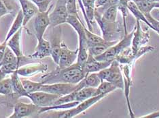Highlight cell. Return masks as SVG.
<instances>
[{
	"mask_svg": "<svg viewBox=\"0 0 159 118\" xmlns=\"http://www.w3.org/2000/svg\"><path fill=\"white\" fill-rule=\"evenodd\" d=\"M151 15L155 19L159 20V9L158 8H154L151 12Z\"/></svg>",
	"mask_w": 159,
	"mask_h": 118,
	"instance_id": "obj_41",
	"label": "cell"
},
{
	"mask_svg": "<svg viewBox=\"0 0 159 118\" xmlns=\"http://www.w3.org/2000/svg\"><path fill=\"white\" fill-rule=\"evenodd\" d=\"M118 6H111L106 8V11L104 12L103 16L101 17L102 20L109 23H115L118 14Z\"/></svg>",
	"mask_w": 159,
	"mask_h": 118,
	"instance_id": "obj_25",
	"label": "cell"
},
{
	"mask_svg": "<svg viewBox=\"0 0 159 118\" xmlns=\"http://www.w3.org/2000/svg\"><path fill=\"white\" fill-rule=\"evenodd\" d=\"M66 23L71 25L78 35L79 46L76 63L80 66L84 67L89 57L88 43L86 37L85 27L79 18L74 15L68 16Z\"/></svg>",
	"mask_w": 159,
	"mask_h": 118,
	"instance_id": "obj_2",
	"label": "cell"
},
{
	"mask_svg": "<svg viewBox=\"0 0 159 118\" xmlns=\"http://www.w3.org/2000/svg\"><path fill=\"white\" fill-rule=\"evenodd\" d=\"M136 26H135V31L132 39V52L135 55L138 50L143 47L144 45L148 43L150 41L149 31H143L142 29L140 24V20L136 19Z\"/></svg>",
	"mask_w": 159,
	"mask_h": 118,
	"instance_id": "obj_10",
	"label": "cell"
},
{
	"mask_svg": "<svg viewBox=\"0 0 159 118\" xmlns=\"http://www.w3.org/2000/svg\"></svg>",
	"mask_w": 159,
	"mask_h": 118,
	"instance_id": "obj_42",
	"label": "cell"
},
{
	"mask_svg": "<svg viewBox=\"0 0 159 118\" xmlns=\"http://www.w3.org/2000/svg\"><path fill=\"white\" fill-rule=\"evenodd\" d=\"M21 81H22L25 91L27 92L28 94L31 93V92L39 91L43 84L41 82L40 83H38V82H34L25 79H21Z\"/></svg>",
	"mask_w": 159,
	"mask_h": 118,
	"instance_id": "obj_29",
	"label": "cell"
},
{
	"mask_svg": "<svg viewBox=\"0 0 159 118\" xmlns=\"http://www.w3.org/2000/svg\"><path fill=\"white\" fill-rule=\"evenodd\" d=\"M146 19L150 24V28L159 35V20L155 19L151 14L145 16Z\"/></svg>",
	"mask_w": 159,
	"mask_h": 118,
	"instance_id": "obj_36",
	"label": "cell"
},
{
	"mask_svg": "<svg viewBox=\"0 0 159 118\" xmlns=\"http://www.w3.org/2000/svg\"><path fill=\"white\" fill-rule=\"evenodd\" d=\"M21 33H22V28H20V30L18 31L6 43L7 45L8 46V47L11 49L12 51L14 53V54L16 55L19 63L21 59L23 58L20 44Z\"/></svg>",
	"mask_w": 159,
	"mask_h": 118,
	"instance_id": "obj_16",
	"label": "cell"
},
{
	"mask_svg": "<svg viewBox=\"0 0 159 118\" xmlns=\"http://www.w3.org/2000/svg\"><path fill=\"white\" fill-rule=\"evenodd\" d=\"M78 48L75 51H72L68 48L63 42H61L60 58L58 67L59 68H65L73 65L78 58Z\"/></svg>",
	"mask_w": 159,
	"mask_h": 118,
	"instance_id": "obj_12",
	"label": "cell"
},
{
	"mask_svg": "<svg viewBox=\"0 0 159 118\" xmlns=\"http://www.w3.org/2000/svg\"><path fill=\"white\" fill-rule=\"evenodd\" d=\"M132 1L135 3L137 8L144 14V16L151 14L152 10L154 9L153 5L148 2L146 0H132Z\"/></svg>",
	"mask_w": 159,
	"mask_h": 118,
	"instance_id": "obj_31",
	"label": "cell"
},
{
	"mask_svg": "<svg viewBox=\"0 0 159 118\" xmlns=\"http://www.w3.org/2000/svg\"><path fill=\"white\" fill-rule=\"evenodd\" d=\"M109 2V0H95V8L104 7Z\"/></svg>",
	"mask_w": 159,
	"mask_h": 118,
	"instance_id": "obj_37",
	"label": "cell"
},
{
	"mask_svg": "<svg viewBox=\"0 0 159 118\" xmlns=\"http://www.w3.org/2000/svg\"><path fill=\"white\" fill-rule=\"evenodd\" d=\"M134 64H135L134 63H124V64L120 63V66L122 74H123V78H124L125 95L126 103H127L129 115L131 117H135V114L132 110L131 103H130V100H129L130 88H131V84H132V69Z\"/></svg>",
	"mask_w": 159,
	"mask_h": 118,
	"instance_id": "obj_7",
	"label": "cell"
},
{
	"mask_svg": "<svg viewBox=\"0 0 159 118\" xmlns=\"http://www.w3.org/2000/svg\"><path fill=\"white\" fill-rule=\"evenodd\" d=\"M106 95H99L97 96H93L91 98H89L85 101L80 102L78 105L73 108L68 109L67 110L62 111L60 112L55 113L53 115V117L58 118H71L77 116L79 114L84 112L86 110H87L90 107H92L103 99Z\"/></svg>",
	"mask_w": 159,
	"mask_h": 118,
	"instance_id": "obj_5",
	"label": "cell"
},
{
	"mask_svg": "<svg viewBox=\"0 0 159 118\" xmlns=\"http://www.w3.org/2000/svg\"><path fill=\"white\" fill-rule=\"evenodd\" d=\"M10 78H11L12 82L14 93H15L18 96H28L29 94L25 91L22 81H21V79L19 78L16 71L12 73Z\"/></svg>",
	"mask_w": 159,
	"mask_h": 118,
	"instance_id": "obj_21",
	"label": "cell"
},
{
	"mask_svg": "<svg viewBox=\"0 0 159 118\" xmlns=\"http://www.w3.org/2000/svg\"><path fill=\"white\" fill-rule=\"evenodd\" d=\"M75 91V101L80 103L89 98L93 97V96H95L96 88L85 87V88L80 89L78 91Z\"/></svg>",
	"mask_w": 159,
	"mask_h": 118,
	"instance_id": "obj_24",
	"label": "cell"
},
{
	"mask_svg": "<svg viewBox=\"0 0 159 118\" xmlns=\"http://www.w3.org/2000/svg\"><path fill=\"white\" fill-rule=\"evenodd\" d=\"M98 75L102 81H107L112 83L117 88L123 89L125 87L123 74L117 60H114L109 67L99 71Z\"/></svg>",
	"mask_w": 159,
	"mask_h": 118,
	"instance_id": "obj_4",
	"label": "cell"
},
{
	"mask_svg": "<svg viewBox=\"0 0 159 118\" xmlns=\"http://www.w3.org/2000/svg\"><path fill=\"white\" fill-rule=\"evenodd\" d=\"M59 28L58 31L57 33H55L53 35L52 38L50 41V45H51V55L53 61L55 62L56 64H59V58H60V53H61V33H59Z\"/></svg>",
	"mask_w": 159,
	"mask_h": 118,
	"instance_id": "obj_19",
	"label": "cell"
},
{
	"mask_svg": "<svg viewBox=\"0 0 159 118\" xmlns=\"http://www.w3.org/2000/svg\"><path fill=\"white\" fill-rule=\"evenodd\" d=\"M86 75L84 67L77 63L65 68H57L42 77L41 83L43 84L70 83L76 84Z\"/></svg>",
	"mask_w": 159,
	"mask_h": 118,
	"instance_id": "obj_1",
	"label": "cell"
},
{
	"mask_svg": "<svg viewBox=\"0 0 159 118\" xmlns=\"http://www.w3.org/2000/svg\"><path fill=\"white\" fill-rule=\"evenodd\" d=\"M27 97L31 100L32 103L41 108L53 106L60 96L44 91H37L30 93Z\"/></svg>",
	"mask_w": 159,
	"mask_h": 118,
	"instance_id": "obj_9",
	"label": "cell"
},
{
	"mask_svg": "<svg viewBox=\"0 0 159 118\" xmlns=\"http://www.w3.org/2000/svg\"><path fill=\"white\" fill-rule=\"evenodd\" d=\"M102 80L99 78L98 72H93L87 74L83 79L77 84V88L75 91L85 87L97 88L99 87Z\"/></svg>",
	"mask_w": 159,
	"mask_h": 118,
	"instance_id": "obj_18",
	"label": "cell"
},
{
	"mask_svg": "<svg viewBox=\"0 0 159 118\" xmlns=\"http://www.w3.org/2000/svg\"><path fill=\"white\" fill-rule=\"evenodd\" d=\"M37 6L39 12H46L50 8V3L52 0H30Z\"/></svg>",
	"mask_w": 159,
	"mask_h": 118,
	"instance_id": "obj_34",
	"label": "cell"
},
{
	"mask_svg": "<svg viewBox=\"0 0 159 118\" xmlns=\"http://www.w3.org/2000/svg\"><path fill=\"white\" fill-rule=\"evenodd\" d=\"M6 43L4 42L1 46H0V66H1L2 61L3 59V55H4V52H5V50L6 48Z\"/></svg>",
	"mask_w": 159,
	"mask_h": 118,
	"instance_id": "obj_38",
	"label": "cell"
},
{
	"mask_svg": "<svg viewBox=\"0 0 159 118\" xmlns=\"http://www.w3.org/2000/svg\"><path fill=\"white\" fill-rule=\"evenodd\" d=\"M47 69L46 65H41V66H28L25 67L23 68L18 69L16 70L17 73L19 75L23 76H30V75H33L35 73L38 72V71H42L46 70Z\"/></svg>",
	"mask_w": 159,
	"mask_h": 118,
	"instance_id": "obj_27",
	"label": "cell"
},
{
	"mask_svg": "<svg viewBox=\"0 0 159 118\" xmlns=\"http://www.w3.org/2000/svg\"><path fill=\"white\" fill-rule=\"evenodd\" d=\"M111 62H112L97 60L95 57L89 53L88 59L84 64V69L86 74L93 72H99V71L109 67Z\"/></svg>",
	"mask_w": 159,
	"mask_h": 118,
	"instance_id": "obj_14",
	"label": "cell"
},
{
	"mask_svg": "<svg viewBox=\"0 0 159 118\" xmlns=\"http://www.w3.org/2000/svg\"><path fill=\"white\" fill-rule=\"evenodd\" d=\"M7 13H8V11H7L6 8L5 7L4 4H3L2 0H0V16L6 14Z\"/></svg>",
	"mask_w": 159,
	"mask_h": 118,
	"instance_id": "obj_39",
	"label": "cell"
},
{
	"mask_svg": "<svg viewBox=\"0 0 159 118\" xmlns=\"http://www.w3.org/2000/svg\"><path fill=\"white\" fill-rule=\"evenodd\" d=\"M14 93L11 78H3L0 81V94L10 95Z\"/></svg>",
	"mask_w": 159,
	"mask_h": 118,
	"instance_id": "obj_30",
	"label": "cell"
},
{
	"mask_svg": "<svg viewBox=\"0 0 159 118\" xmlns=\"http://www.w3.org/2000/svg\"><path fill=\"white\" fill-rule=\"evenodd\" d=\"M85 33H86V40H87V43H88V47L89 45L100 43H103L105 41H106L105 39L93 33L91 31H89L86 28H85Z\"/></svg>",
	"mask_w": 159,
	"mask_h": 118,
	"instance_id": "obj_33",
	"label": "cell"
},
{
	"mask_svg": "<svg viewBox=\"0 0 159 118\" xmlns=\"http://www.w3.org/2000/svg\"><path fill=\"white\" fill-rule=\"evenodd\" d=\"M139 118H159V112H156L148 114L147 116L139 117Z\"/></svg>",
	"mask_w": 159,
	"mask_h": 118,
	"instance_id": "obj_40",
	"label": "cell"
},
{
	"mask_svg": "<svg viewBox=\"0 0 159 118\" xmlns=\"http://www.w3.org/2000/svg\"><path fill=\"white\" fill-rule=\"evenodd\" d=\"M40 107H39L34 103H30L27 104L24 103H16L14 107V112L11 116H10V118H20L25 117L31 116V114L38 112L39 110Z\"/></svg>",
	"mask_w": 159,
	"mask_h": 118,
	"instance_id": "obj_13",
	"label": "cell"
},
{
	"mask_svg": "<svg viewBox=\"0 0 159 118\" xmlns=\"http://www.w3.org/2000/svg\"><path fill=\"white\" fill-rule=\"evenodd\" d=\"M52 8V6H50L48 10L46 12H38L35 15L34 20V30L35 34L38 41L43 38L45 31L50 25L49 12Z\"/></svg>",
	"mask_w": 159,
	"mask_h": 118,
	"instance_id": "obj_8",
	"label": "cell"
},
{
	"mask_svg": "<svg viewBox=\"0 0 159 118\" xmlns=\"http://www.w3.org/2000/svg\"><path fill=\"white\" fill-rule=\"evenodd\" d=\"M77 84L70 83H52L43 84L39 91H44L49 93L62 96L70 94L76 90Z\"/></svg>",
	"mask_w": 159,
	"mask_h": 118,
	"instance_id": "obj_11",
	"label": "cell"
},
{
	"mask_svg": "<svg viewBox=\"0 0 159 118\" xmlns=\"http://www.w3.org/2000/svg\"><path fill=\"white\" fill-rule=\"evenodd\" d=\"M117 88L112 83L107 81H102L98 87L96 88L95 96L99 95H107L110 92L116 90Z\"/></svg>",
	"mask_w": 159,
	"mask_h": 118,
	"instance_id": "obj_28",
	"label": "cell"
},
{
	"mask_svg": "<svg viewBox=\"0 0 159 118\" xmlns=\"http://www.w3.org/2000/svg\"><path fill=\"white\" fill-rule=\"evenodd\" d=\"M117 41H105L103 43L89 46V53L93 57L102 54L106 50L116 43Z\"/></svg>",
	"mask_w": 159,
	"mask_h": 118,
	"instance_id": "obj_20",
	"label": "cell"
},
{
	"mask_svg": "<svg viewBox=\"0 0 159 118\" xmlns=\"http://www.w3.org/2000/svg\"><path fill=\"white\" fill-rule=\"evenodd\" d=\"M135 28L129 33L125 34L124 38L120 41L117 42L116 43L108 48L106 51L102 54L95 58L99 61H106V62H113L116 59L117 57L120 55L125 49L129 48L132 43V39L134 34Z\"/></svg>",
	"mask_w": 159,
	"mask_h": 118,
	"instance_id": "obj_3",
	"label": "cell"
},
{
	"mask_svg": "<svg viewBox=\"0 0 159 118\" xmlns=\"http://www.w3.org/2000/svg\"><path fill=\"white\" fill-rule=\"evenodd\" d=\"M66 7L69 15H74L78 17L76 7V0H67Z\"/></svg>",
	"mask_w": 159,
	"mask_h": 118,
	"instance_id": "obj_35",
	"label": "cell"
},
{
	"mask_svg": "<svg viewBox=\"0 0 159 118\" xmlns=\"http://www.w3.org/2000/svg\"><path fill=\"white\" fill-rule=\"evenodd\" d=\"M23 19L24 16L23 12L22 10H20L17 14L15 20H14L13 24H12V26L10 27V29L8 32V35H7V37L4 42L7 43V41H8L20 29L22 26H23Z\"/></svg>",
	"mask_w": 159,
	"mask_h": 118,
	"instance_id": "obj_23",
	"label": "cell"
},
{
	"mask_svg": "<svg viewBox=\"0 0 159 118\" xmlns=\"http://www.w3.org/2000/svg\"><path fill=\"white\" fill-rule=\"evenodd\" d=\"M82 2L89 23V31H92V26L91 24L92 23L94 18H95V0H82Z\"/></svg>",
	"mask_w": 159,
	"mask_h": 118,
	"instance_id": "obj_22",
	"label": "cell"
},
{
	"mask_svg": "<svg viewBox=\"0 0 159 118\" xmlns=\"http://www.w3.org/2000/svg\"><path fill=\"white\" fill-rule=\"evenodd\" d=\"M51 55V45L50 41L42 38L38 41V44L35 48L34 54L30 57L36 59H42Z\"/></svg>",
	"mask_w": 159,
	"mask_h": 118,
	"instance_id": "obj_17",
	"label": "cell"
},
{
	"mask_svg": "<svg viewBox=\"0 0 159 118\" xmlns=\"http://www.w3.org/2000/svg\"><path fill=\"white\" fill-rule=\"evenodd\" d=\"M127 7H128L129 11H130L133 14V16L135 17L136 19L139 20L140 21H142V22H145L148 26L150 28V24L146 19V16H144V14L140 11L139 8H137V6H136L135 3L133 2L132 0H129L128 2Z\"/></svg>",
	"mask_w": 159,
	"mask_h": 118,
	"instance_id": "obj_26",
	"label": "cell"
},
{
	"mask_svg": "<svg viewBox=\"0 0 159 118\" xmlns=\"http://www.w3.org/2000/svg\"><path fill=\"white\" fill-rule=\"evenodd\" d=\"M19 1L20 3L21 10L23 14V26H25L32 18L36 15V14L39 12V10L37 6L30 0H19Z\"/></svg>",
	"mask_w": 159,
	"mask_h": 118,
	"instance_id": "obj_15",
	"label": "cell"
},
{
	"mask_svg": "<svg viewBox=\"0 0 159 118\" xmlns=\"http://www.w3.org/2000/svg\"><path fill=\"white\" fill-rule=\"evenodd\" d=\"M66 2L67 0H57L55 9L49 15L52 27H56L66 22L69 16Z\"/></svg>",
	"mask_w": 159,
	"mask_h": 118,
	"instance_id": "obj_6",
	"label": "cell"
},
{
	"mask_svg": "<svg viewBox=\"0 0 159 118\" xmlns=\"http://www.w3.org/2000/svg\"><path fill=\"white\" fill-rule=\"evenodd\" d=\"M12 63H18L20 65L16 55L14 54V53L12 51V49L8 47L6 48L4 55H3V58L1 63V66L3 65V64Z\"/></svg>",
	"mask_w": 159,
	"mask_h": 118,
	"instance_id": "obj_32",
	"label": "cell"
}]
</instances>
